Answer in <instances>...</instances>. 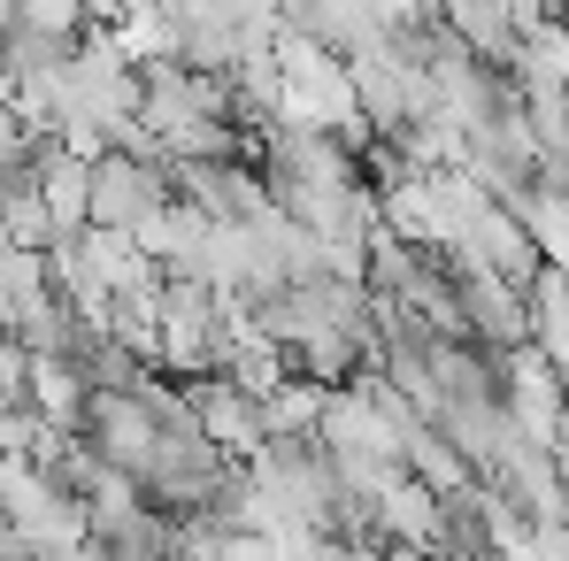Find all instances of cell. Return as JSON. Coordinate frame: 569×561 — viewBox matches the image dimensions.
<instances>
[{
	"label": "cell",
	"mask_w": 569,
	"mask_h": 561,
	"mask_svg": "<svg viewBox=\"0 0 569 561\" xmlns=\"http://www.w3.org/2000/svg\"><path fill=\"white\" fill-rule=\"evenodd\" d=\"M154 208H170L154 162H139V154H100L93 162V223L100 231H139Z\"/></svg>",
	"instance_id": "cell-1"
},
{
	"label": "cell",
	"mask_w": 569,
	"mask_h": 561,
	"mask_svg": "<svg viewBox=\"0 0 569 561\" xmlns=\"http://www.w3.org/2000/svg\"><path fill=\"white\" fill-rule=\"evenodd\" d=\"M200 431H208V447H231V454H262V408H254V392H239L231 377L223 384H200Z\"/></svg>",
	"instance_id": "cell-2"
},
{
	"label": "cell",
	"mask_w": 569,
	"mask_h": 561,
	"mask_svg": "<svg viewBox=\"0 0 569 561\" xmlns=\"http://www.w3.org/2000/svg\"><path fill=\"white\" fill-rule=\"evenodd\" d=\"M447 16H455V31L470 39L477 54H508V47H516V39H508V23H516L508 0H447Z\"/></svg>",
	"instance_id": "cell-3"
},
{
	"label": "cell",
	"mask_w": 569,
	"mask_h": 561,
	"mask_svg": "<svg viewBox=\"0 0 569 561\" xmlns=\"http://www.w3.org/2000/svg\"><path fill=\"white\" fill-rule=\"evenodd\" d=\"M86 8H100V16H108V8H123V0H86Z\"/></svg>",
	"instance_id": "cell-4"
}]
</instances>
